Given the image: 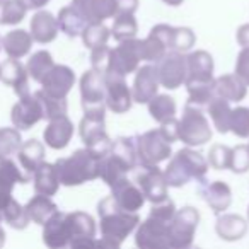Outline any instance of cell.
Here are the masks:
<instances>
[{
    "mask_svg": "<svg viewBox=\"0 0 249 249\" xmlns=\"http://www.w3.org/2000/svg\"><path fill=\"white\" fill-rule=\"evenodd\" d=\"M173 143H169L159 128L149 130L135 137L137 166H159L173 156Z\"/></svg>",
    "mask_w": 249,
    "mask_h": 249,
    "instance_id": "7",
    "label": "cell"
},
{
    "mask_svg": "<svg viewBox=\"0 0 249 249\" xmlns=\"http://www.w3.org/2000/svg\"><path fill=\"white\" fill-rule=\"evenodd\" d=\"M24 208H26V212H28L29 220L38 225H43L56 210H58V207H56L52 198L45 196V195H38V193H36V196H33L31 200L28 201V205H26Z\"/></svg>",
    "mask_w": 249,
    "mask_h": 249,
    "instance_id": "35",
    "label": "cell"
},
{
    "mask_svg": "<svg viewBox=\"0 0 249 249\" xmlns=\"http://www.w3.org/2000/svg\"><path fill=\"white\" fill-rule=\"evenodd\" d=\"M53 65H55V62H53L52 53L46 52V50H39V52L33 53V56L28 60L26 69H28L29 77H31L35 82L39 84Z\"/></svg>",
    "mask_w": 249,
    "mask_h": 249,
    "instance_id": "42",
    "label": "cell"
},
{
    "mask_svg": "<svg viewBox=\"0 0 249 249\" xmlns=\"http://www.w3.org/2000/svg\"><path fill=\"white\" fill-rule=\"evenodd\" d=\"M109 31H111V36H113L118 43L124 41V39L137 38L139 22H137V19H135V14H116Z\"/></svg>",
    "mask_w": 249,
    "mask_h": 249,
    "instance_id": "38",
    "label": "cell"
},
{
    "mask_svg": "<svg viewBox=\"0 0 249 249\" xmlns=\"http://www.w3.org/2000/svg\"><path fill=\"white\" fill-rule=\"evenodd\" d=\"M188 89V103L190 106L207 107L208 103L215 97L213 82H186L184 84Z\"/></svg>",
    "mask_w": 249,
    "mask_h": 249,
    "instance_id": "41",
    "label": "cell"
},
{
    "mask_svg": "<svg viewBox=\"0 0 249 249\" xmlns=\"http://www.w3.org/2000/svg\"><path fill=\"white\" fill-rule=\"evenodd\" d=\"M147 106H149V114L157 123H162L167 118L176 116V101L169 94H156L147 103Z\"/></svg>",
    "mask_w": 249,
    "mask_h": 249,
    "instance_id": "37",
    "label": "cell"
},
{
    "mask_svg": "<svg viewBox=\"0 0 249 249\" xmlns=\"http://www.w3.org/2000/svg\"><path fill=\"white\" fill-rule=\"evenodd\" d=\"M2 48L7 53L9 58H22L33 48L31 33L24 31V29H14V31L7 33L2 38Z\"/></svg>",
    "mask_w": 249,
    "mask_h": 249,
    "instance_id": "32",
    "label": "cell"
},
{
    "mask_svg": "<svg viewBox=\"0 0 249 249\" xmlns=\"http://www.w3.org/2000/svg\"><path fill=\"white\" fill-rule=\"evenodd\" d=\"M50 0H19V4L26 9V11H39L45 5H48Z\"/></svg>",
    "mask_w": 249,
    "mask_h": 249,
    "instance_id": "55",
    "label": "cell"
},
{
    "mask_svg": "<svg viewBox=\"0 0 249 249\" xmlns=\"http://www.w3.org/2000/svg\"><path fill=\"white\" fill-rule=\"evenodd\" d=\"M196 43V36H195L193 29L190 28H174L171 33V52H179L188 53Z\"/></svg>",
    "mask_w": 249,
    "mask_h": 249,
    "instance_id": "46",
    "label": "cell"
},
{
    "mask_svg": "<svg viewBox=\"0 0 249 249\" xmlns=\"http://www.w3.org/2000/svg\"><path fill=\"white\" fill-rule=\"evenodd\" d=\"M159 130L164 135V139H166L169 143H174L179 140V120H178L176 116L164 120L162 123H160Z\"/></svg>",
    "mask_w": 249,
    "mask_h": 249,
    "instance_id": "52",
    "label": "cell"
},
{
    "mask_svg": "<svg viewBox=\"0 0 249 249\" xmlns=\"http://www.w3.org/2000/svg\"><path fill=\"white\" fill-rule=\"evenodd\" d=\"M22 145L21 130L14 128H0V157H11L18 154Z\"/></svg>",
    "mask_w": 249,
    "mask_h": 249,
    "instance_id": "45",
    "label": "cell"
},
{
    "mask_svg": "<svg viewBox=\"0 0 249 249\" xmlns=\"http://www.w3.org/2000/svg\"><path fill=\"white\" fill-rule=\"evenodd\" d=\"M207 113L210 114V120L212 124H213V128L217 130L218 133H229V123H231V113H232V107L231 103L222 97L215 96L213 99L208 103L207 106Z\"/></svg>",
    "mask_w": 249,
    "mask_h": 249,
    "instance_id": "36",
    "label": "cell"
},
{
    "mask_svg": "<svg viewBox=\"0 0 249 249\" xmlns=\"http://www.w3.org/2000/svg\"><path fill=\"white\" fill-rule=\"evenodd\" d=\"M171 33L173 26L157 24L150 29L149 36L142 39V60L147 63H156L171 52Z\"/></svg>",
    "mask_w": 249,
    "mask_h": 249,
    "instance_id": "16",
    "label": "cell"
},
{
    "mask_svg": "<svg viewBox=\"0 0 249 249\" xmlns=\"http://www.w3.org/2000/svg\"><path fill=\"white\" fill-rule=\"evenodd\" d=\"M72 5L87 22H104L116 16L114 0H72Z\"/></svg>",
    "mask_w": 249,
    "mask_h": 249,
    "instance_id": "27",
    "label": "cell"
},
{
    "mask_svg": "<svg viewBox=\"0 0 249 249\" xmlns=\"http://www.w3.org/2000/svg\"><path fill=\"white\" fill-rule=\"evenodd\" d=\"M116 14H135L139 11V0H114Z\"/></svg>",
    "mask_w": 249,
    "mask_h": 249,
    "instance_id": "53",
    "label": "cell"
},
{
    "mask_svg": "<svg viewBox=\"0 0 249 249\" xmlns=\"http://www.w3.org/2000/svg\"><path fill=\"white\" fill-rule=\"evenodd\" d=\"M80 101L84 111H106L104 72L90 67L80 77Z\"/></svg>",
    "mask_w": 249,
    "mask_h": 249,
    "instance_id": "11",
    "label": "cell"
},
{
    "mask_svg": "<svg viewBox=\"0 0 249 249\" xmlns=\"http://www.w3.org/2000/svg\"><path fill=\"white\" fill-rule=\"evenodd\" d=\"M157 77L160 87L176 90L186 80V56L179 52H167L159 62H156Z\"/></svg>",
    "mask_w": 249,
    "mask_h": 249,
    "instance_id": "12",
    "label": "cell"
},
{
    "mask_svg": "<svg viewBox=\"0 0 249 249\" xmlns=\"http://www.w3.org/2000/svg\"><path fill=\"white\" fill-rule=\"evenodd\" d=\"M80 38H82V43L86 48L94 50L107 45V41L111 38V31L107 26H104V22H87Z\"/></svg>",
    "mask_w": 249,
    "mask_h": 249,
    "instance_id": "39",
    "label": "cell"
},
{
    "mask_svg": "<svg viewBox=\"0 0 249 249\" xmlns=\"http://www.w3.org/2000/svg\"><path fill=\"white\" fill-rule=\"evenodd\" d=\"M0 213H2V220H5L12 229H18V231L26 229L29 225V222H31L26 208L18 200H14V198L0 210Z\"/></svg>",
    "mask_w": 249,
    "mask_h": 249,
    "instance_id": "43",
    "label": "cell"
},
{
    "mask_svg": "<svg viewBox=\"0 0 249 249\" xmlns=\"http://www.w3.org/2000/svg\"><path fill=\"white\" fill-rule=\"evenodd\" d=\"M109 46L104 45L99 48L90 50V67L101 72H106L107 69V60H109Z\"/></svg>",
    "mask_w": 249,
    "mask_h": 249,
    "instance_id": "51",
    "label": "cell"
},
{
    "mask_svg": "<svg viewBox=\"0 0 249 249\" xmlns=\"http://www.w3.org/2000/svg\"><path fill=\"white\" fill-rule=\"evenodd\" d=\"M111 188V196L114 198L118 205L126 212H139L145 203V196H143L142 190L137 186L135 183L123 178L118 183H114Z\"/></svg>",
    "mask_w": 249,
    "mask_h": 249,
    "instance_id": "26",
    "label": "cell"
},
{
    "mask_svg": "<svg viewBox=\"0 0 249 249\" xmlns=\"http://www.w3.org/2000/svg\"><path fill=\"white\" fill-rule=\"evenodd\" d=\"M235 39H237L241 48H249V24H242L235 33Z\"/></svg>",
    "mask_w": 249,
    "mask_h": 249,
    "instance_id": "54",
    "label": "cell"
},
{
    "mask_svg": "<svg viewBox=\"0 0 249 249\" xmlns=\"http://www.w3.org/2000/svg\"><path fill=\"white\" fill-rule=\"evenodd\" d=\"M4 242H5V232H4V229L0 227V248L4 246Z\"/></svg>",
    "mask_w": 249,
    "mask_h": 249,
    "instance_id": "57",
    "label": "cell"
},
{
    "mask_svg": "<svg viewBox=\"0 0 249 249\" xmlns=\"http://www.w3.org/2000/svg\"><path fill=\"white\" fill-rule=\"evenodd\" d=\"M35 96L38 97L39 104L43 109V120H53L56 116H63L69 111V104H67V97H53L46 94L45 90H36Z\"/></svg>",
    "mask_w": 249,
    "mask_h": 249,
    "instance_id": "40",
    "label": "cell"
},
{
    "mask_svg": "<svg viewBox=\"0 0 249 249\" xmlns=\"http://www.w3.org/2000/svg\"><path fill=\"white\" fill-rule=\"evenodd\" d=\"M33 183H35V191L38 195H45V196L56 195V191L60 188V179L58 174H56L55 164L43 162L33 173Z\"/></svg>",
    "mask_w": 249,
    "mask_h": 249,
    "instance_id": "33",
    "label": "cell"
},
{
    "mask_svg": "<svg viewBox=\"0 0 249 249\" xmlns=\"http://www.w3.org/2000/svg\"><path fill=\"white\" fill-rule=\"evenodd\" d=\"M41 89L53 97H67L75 84V73L67 65H53L50 72L43 77Z\"/></svg>",
    "mask_w": 249,
    "mask_h": 249,
    "instance_id": "21",
    "label": "cell"
},
{
    "mask_svg": "<svg viewBox=\"0 0 249 249\" xmlns=\"http://www.w3.org/2000/svg\"><path fill=\"white\" fill-rule=\"evenodd\" d=\"M213 56L205 50L186 55V82H213Z\"/></svg>",
    "mask_w": 249,
    "mask_h": 249,
    "instance_id": "23",
    "label": "cell"
},
{
    "mask_svg": "<svg viewBox=\"0 0 249 249\" xmlns=\"http://www.w3.org/2000/svg\"><path fill=\"white\" fill-rule=\"evenodd\" d=\"M0 224H2V213H0Z\"/></svg>",
    "mask_w": 249,
    "mask_h": 249,
    "instance_id": "60",
    "label": "cell"
},
{
    "mask_svg": "<svg viewBox=\"0 0 249 249\" xmlns=\"http://www.w3.org/2000/svg\"><path fill=\"white\" fill-rule=\"evenodd\" d=\"M70 227V244L73 249H96V220L86 212H70L67 213Z\"/></svg>",
    "mask_w": 249,
    "mask_h": 249,
    "instance_id": "14",
    "label": "cell"
},
{
    "mask_svg": "<svg viewBox=\"0 0 249 249\" xmlns=\"http://www.w3.org/2000/svg\"><path fill=\"white\" fill-rule=\"evenodd\" d=\"M248 147H249V143H248Z\"/></svg>",
    "mask_w": 249,
    "mask_h": 249,
    "instance_id": "61",
    "label": "cell"
},
{
    "mask_svg": "<svg viewBox=\"0 0 249 249\" xmlns=\"http://www.w3.org/2000/svg\"><path fill=\"white\" fill-rule=\"evenodd\" d=\"M169 222L149 215L135 229V244L140 249H171Z\"/></svg>",
    "mask_w": 249,
    "mask_h": 249,
    "instance_id": "10",
    "label": "cell"
},
{
    "mask_svg": "<svg viewBox=\"0 0 249 249\" xmlns=\"http://www.w3.org/2000/svg\"><path fill=\"white\" fill-rule=\"evenodd\" d=\"M198 193L205 200V203L210 207L215 215H220L231 207L232 203V190L224 181H207L205 178L196 181Z\"/></svg>",
    "mask_w": 249,
    "mask_h": 249,
    "instance_id": "18",
    "label": "cell"
},
{
    "mask_svg": "<svg viewBox=\"0 0 249 249\" xmlns=\"http://www.w3.org/2000/svg\"><path fill=\"white\" fill-rule=\"evenodd\" d=\"M164 4L169 5V7H178V5H181L184 2V0H162Z\"/></svg>",
    "mask_w": 249,
    "mask_h": 249,
    "instance_id": "56",
    "label": "cell"
},
{
    "mask_svg": "<svg viewBox=\"0 0 249 249\" xmlns=\"http://www.w3.org/2000/svg\"><path fill=\"white\" fill-rule=\"evenodd\" d=\"M142 62V39H124V41H120L118 46L109 50L106 72H114L126 77L137 72Z\"/></svg>",
    "mask_w": 249,
    "mask_h": 249,
    "instance_id": "9",
    "label": "cell"
},
{
    "mask_svg": "<svg viewBox=\"0 0 249 249\" xmlns=\"http://www.w3.org/2000/svg\"><path fill=\"white\" fill-rule=\"evenodd\" d=\"M213 92L229 103H241L248 96V86L235 73H224L213 79Z\"/></svg>",
    "mask_w": 249,
    "mask_h": 249,
    "instance_id": "30",
    "label": "cell"
},
{
    "mask_svg": "<svg viewBox=\"0 0 249 249\" xmlns=\"http://www.w3.org/2000/svg\"><path fill=\"white\" fill-rule=\"evenodd\" d=\"M104 86H106V109L113 111L114 114H123L132 109V87L126 84V77L114 72H104Z\"/></svg>",
    "mask_w": 249,
    "mask_h": 249,
    "instance_id": "13",
    "label": "cell"
},
{
    "mask_svg": "<svg viewBox=\"0 0 249 249\" xmlns=\"http://www.w3.org/2000/svg\"><path fill=\"white\" fill-rule=\"evenodd\" d=\"M43 242L52 249L69 248L70 227L65 212L56 210L48 220L43 224Z\"/></svg>",
    "mask_w": 249,
    "mask_h": 249,
    "instance_id": "22",
    "label": "cell"
},
{
    "mask_svg": "<svg viewBox=\"0 0 249 249\" xmlns=\"http://www.w3.org/2000/svg\"><path fill=\"white\" fill-rule=\"evenodd\" d=\"M0 52H2V38H0Z\"/></svg>",
    "mask_w": 249,
    "mask_h": 249,
    "instance_id": "59",
    "label": "cell"
},
{
    "mask_svg": "<svg viewBox=\"0 0 249 249\" xmlns=\"http://www.w3.org/2000/svg\"><path fill=\"white\" fill-rule=\"evenodd\" d=\"M73 137V123L67 114L56 116L53 120H48L45 132H43V140L53 150H62L70 143Z\"/></svg>",
    "mask_w": 249,
    "mask_h": 249,
    "instance_id": "25",
    "label": "cell"
},
{
    "mask_svg": "<svg viewBox=\"0 0 249 249\" xmlns=\"http://www.w3.org/2000/svg\"><path fill=\"white\" fill-rule=\"evenodd\" d=\"M208 167L210 166L203 154L195 150L193 147H184L169 157L164 178L169 188H183L191 179L198 181L207 176Z\"/></svg>",
    "mask_w": 249,
    "mask_h": 249,
    "instance_id": "4",
    "label": "cell"
},
{
    "mask_svg": "<svg viewBox=\"0 0 249 249\" xmlns=\"http://www.w3.org/2000/svg\"><path fill=\"white\" fill-rule=\"evenodd\" d=\"M103 157L96 156L89 149H79L69 157H62L55 162L60 184L63 186H80L87 181L99 178V162Z\"/></svg>",
    "mask_w": 249,
    "mask_h": 249,
    "instance_id": "3",
    "label": "cell"
},
{
    "mask_svg": "<svg viewBox=\"0 0 249 249\" xmlns=\"http://www.w3.org/2000/svg\"><path fill=\"white\" fill-rule=\"evenodd\" d=\"M139 171L135 173V184L142 190L145 201L159 203L167 196V183L164 178V171L159 166H137Z\"/></svg>",
    "mask_w": 249,
    "mask_h": 249,
    "instance_id": "15",
    "label": "cell"
},
{
    "mask_svg": "<svg viewBox=\"0 0 249 249\" xmlns=\"http://www.w3.org/2000/svg\"><path fill=\"white\" fill-rule=\"evenodd\" d=\"M79 135L86 149L104 157L109 152L113 140L106 132V111H84L79 124Z\"/></svg>",
    "mask_w": 249,
    "mask_h": 249,
    "instance_id": "5",
    "label": "cell"
},
{
    "mask_svg": "<svg viewBox=\"0 0 249 249\" xmlns=\"http://www.w3.org/2000/svg\"><path fill=\"white\" fill-rule=\"evenodd\" d=\"M26 12L19 0H0V26L19 24L26 18Z\"/></svg>",
    "mask_w": 249,
    "mask_h": 249,
    "instance_id": "44",
    "label": "cell"
},
{
    "mask_svg": "<svg viewBox=\"0 0 249 249\" xmlns=\"http://www.w3.org/2000/svg\"><path fill=\"white\" fill-rule=\"evenodd\" d=\"M212 126L201 107L186 104L179 118V140L186 147H201L212 140Z\"/></svg>",
    "mask_w": 249,
    "mask_h": 249,
    "instance_id": "6",
    "label": "cell"
},
{
    "mask_svg": "<svg viewBox=\"0 0 249 249\" xmlns=\"http://www.w3.org/2000/svg\"><path fill=\"white\" fill-rule=\"evenodd\" d=\"M198 224H200V212L195 207H183L176 210L174 217L169 222L171 249L191 248Z\"/></svg>",
    "mask_w": 249,
    "mask_h": 249,
    "instance_id": "8",
    "label": "cell"
},
{
    "mask_svg": "<svg viewBox=\"0 0 249 249\" xmlns=\"http://www.w3.org/2000/svg\"><path fill=\"white\" fill-rule=\"evenodd\" d=\"M215 232L222 241L235 242L241 241L248 234V220L237 213H220L217 215Z\"/></svg>",
    "mask_w": 249,
    "mask_h": 249,
    "instance_id": "29",
    "label": "cell"
},
{
    "mask_svg": "<svg viewBox=\"0 0 249 249\" xmlns=\"http://www.w3.org/2000/svg\"><path fill=\"white\" fill-rule=\"evenodd\" d=\"M97 215L101 239H96V249H118L140 224L139 212L123 210L111 195L97 203Z\"/></svg>",
    "mask_w": 249,
    "mask_h": 249,
    "instance_id": "1",
    "label": "cell"
},
{
    "mask_svg": "<svg viewBox=\"0 0 249 249\" xmlns=\"http://www.w3.org/2000/svg\"><path fill=\"white\" fill-rule=\"evenodd\" d=\"M234 73L249 87V48H242L235 58Z\"/></svg>",
    "mask_w": 249,
    "mask_h": 249,
    "instance_id": "50",
    "label": "cell"
},
{
    "mask_svg": "<svg viewBox=\"0 0 249 249\" xmlns=\"http://www.w3.org/2000/svg\"><path fill=\"white\" fill-rule=\"evenodd\" d=\"M159 77H157L156 63H147L143 67H139L133 79L132 86V97L133 103L147 104L156 94H159Z\"/></svg>",
    "mask_w": 249,
    "mask_h": 249,
    "instance_id": "19",
    "label": "cell"
},
{
    "mask_svg": "<svg viewBox=\"0 0 249 249\" xmlns=\"http://www.w3.org/2000/svg\"><path fill=\"white\" fill-rule=\"evenodd\" d=\"M231 154H232L231 147L222 145V143H215V145L210 147V152H208L207 157L208 166L215 171L229 169V166H231Z\"/></svg>",
    "mask_w": 249,
    "mask_h": 249,
    "instance_id": "48",
    "label": "cell"
},
{
    "mask_svg": "<svg viewBox=\"0 0 249 249\" xmlns=\"http://www.w3.org/2000/svg\"><path fill=\"white\" fill-rule=\"evenodd\" d=\"M31 178L19 169L11 157H0V210L12 200L16 184H26Z\"/></svg>",
    "mask_w": 249,
    "mask_h": 249,
    "instance_id": "20",
    "label": "cell"
},
{
    "mask_svg": "<svg viewBox=\"0 0 249 249\" xmlns=\"http://www.w3.org/2000/svg\"><path fill=\"white\" fill-rule=\"evenodd\" d=\"M31 36L33 41L39 43V45H48V43L55 41L56 36H58V21L56 18L48 11H41L39 9L31 19Z\"/></svg>",
    "mask_w": 249,
    "mask_h": 249,
    "instance_id": "28",
    "label": "cell"
},
{
    "mask_svg": "<svg viewBox=\"0 0 249 249\" xmlns=\"http://www.w3.org/2000/svg\"><path fill=\"white\" fill-rule=\"evenodd\" d=\"M229 169L235 174H244L249 171V147L248 145H237L232 147L231 154V166Z\"/></svg>",
    "mask_w": 249,
    "mask_h": 249,
    "instance_id": "49",
    "label": "cell"
},
{
    "mask_svg": "<svg viewBox=\"0 0 249 249\" xmlns=\"http://www.w3.org/2000/svg\"><path fill=\"white\" fill-rule=\"evenodd\" d=\"M229 130L239 139H249V107L237 106L232 109Z\"/></svg>",
    "mask_w": 249,
    "mask_h": 249,
    "instance_id": "47",
    "label": "cell"
},
{
    "mask_svg": "<svg viewBox=\"0 0 249 249\" xmlns=\"http://www.w3.org/2000/svg\"><path fill=\"white\" fill-rule=\"evenodd\" d=\"M0 80L5 86L12 87L19 97L31 94L28 69L19 62V58H9L4 63H0Z\"/></svg>",
    "mask_w": 249,
    "mask_h": 249,
    "instance_id": "24",
    "label": "cell"
},
{
    "mask_svg": "<svg viewBox=\"0 0 249 249\" xmlns=\"http://www.w3.org/2000/svg\"><path fill=\"white\" fill-rule=\"evenodd\" d=\"M248 224H249V205H248Z\"/></svg>",
    "mask_w": 249,
    "mask_h": 249,
    "instance_id": "58",
    "label": "cell"
},
{
    "mask_svg": "<svg viewBox=\"0 0 249 249\" xmlns=\"http://www.w3.org/2000/svg\"><path fill=\"white\" fill-rule=\"evenodd\" d=\"M11 120L18 130H31L35 124L43 120V109L38 97L35 94H26L19 97L18 103L12 106Z\"/></svg>",
    "mask_w": 249,
    "mask_h": 249,
    "instance_id": "17",
    "label": "cell"
},
{
    "mask_svg": "<svg viewBox=\"0 0 249 249\" xmlns=\"http://www.w3.org/2000/svg\"><path fill=\"white\" fill-rule=\"evenodd\" d=\"M56 21H58L60 31L65 33L69 38H77V36H80L84 28L87 26V21L79 14V11H77L72 4L60 9L58 16H56Z\"/></svg>",
    "mask_w": 249,
    "mask_h": 249,
    "instance_id": "34",
    "label": "cell"
},
{
    "mask_svg": "<svg viewBox=\"0 0 249 249\" xmlns=\"http://www.w3.org/2000/svg\"><path fill=\"white\" fill-rule=\"evenodd\" d=\"M18 159L21 169L29 178H33V173L45 162V145L36 139L22 142L21 149L18 150Z\"/></svg>",
    "mask_w": 249,
    "mask_h": 249,
    "instance_id": "31",
    "label": "cell"
},
{
    "mask_svg": "<svg viewBox=\"0 0 249 249\" xmlns=\"http://www.w3.org/2000/svg\"><path fill=\"white\" fill-rule=\"evenodd\" d=\"M137 149L135 137H118L113 140L109 152L99 162V178L113 186L120 179L128 176V173L137 169Z\"/></svg>",
    "mask_w": 249,
    "mask_h": 249,
    "instance_id": "2",
    "label": "cell"
}]
</instances>
